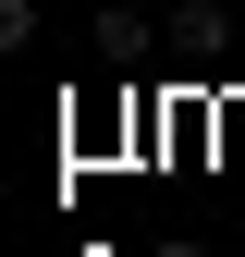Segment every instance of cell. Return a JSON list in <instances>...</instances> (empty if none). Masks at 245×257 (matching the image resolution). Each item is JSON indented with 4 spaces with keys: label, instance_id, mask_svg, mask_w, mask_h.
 <instances>
[{
    "label": "cell",
    "instance_id": "cell-1",
    "mask_svg": "<svg viewBox=\"0 0 245 257\" xmlns=\"http://www.w3.org/2000/svg\"><path fill=\"white\" fill-rule=\"evenodd\" d=\"M160 257H208V245H196V233H184V245H160Z\"/></svg>",
    "mask_w": 245,
    "mask_h": 257
}]
</instances>
